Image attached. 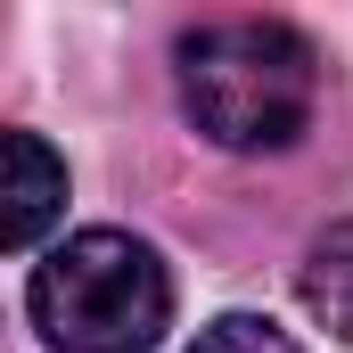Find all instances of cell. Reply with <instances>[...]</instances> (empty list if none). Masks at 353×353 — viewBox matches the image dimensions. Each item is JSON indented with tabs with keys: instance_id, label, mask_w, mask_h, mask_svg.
<instances>
[{
	"instance_id": "obj_1",
	"label": "cell",
	"mask_w": 353,
	"mask_h": 353,
	"mask_svg": "<svg viewBox=\"0 0 353 353\" xmlns=\"http://www.w3.org/2000/svg\"><path fill=\"white\" fill-rule=\"evenodd\" d=\"M321 58L296 25L222 17L181 33V107L214 148H288L312 123Z\"/></svg>"
},
{
	"instance_id": "obj_2",
	"label": "cell",
	"mask_w": 353,
	"mask_h": 353,
	"mask_svg": "<svg viewBox=\"0 0 353 353\" xmlns=\"http://www.w3.org/2000/svg\"><path fill=\"white\" fill-rule=\"evenodd\" d=\"M50 353H157L173 321V271L132 230H74L25 288Z\"/></svg>"
},
{
	"instance_id": "obj_3",
	"label": "cell",
	"mask_w": 353,
	"mask_h": 353,
	"mask_svg": "<svg viewBox=\"0 0 353 353\" xmlns=\"http://www.w3.org/2000/svg\"><path fill=\"white\" fill-rule=\"evenodd\" d=\"M0 165H8V189H0V247H33L50 222H58V205H66V165L33 140V132H8L0 140Z\"/></svg>"
},
{
	"instance_id": "obj_4",
	"label": "cell",
	"mask_w": 353,
	"mask_h": 353,
	"mask_svg": "<svg viewBox=\"0 0 353 353\" xmlns=\"http://www.w3.org/2000/svg\"><path fill=\"white\" fill-rule=\"evenodd\" d=\"M296 296H304V312L321 321V329H337L353 345V222L337 230H321L312 247H304V271H296Z\"/></svg>"
},
{
	"instance_id": "obj_5",
	"label": "cell",
	"mask_w": 353,
	"mask_h": 353,
	"mask_svg": "<svg viewBox=\"0 0 353 353\" xmlns=\"http://www.w3.org/2000/svg\"><path fill=\"white\" fill-rule=\"evenodd\" d=\"M189 353H304V345H296L288 329L255 321V312H222V321H214V329H205Z\"/></svg>"
}]
</instances>
